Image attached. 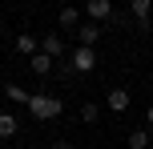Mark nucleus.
I'll return each mask as SVG.
<instances>
[{
	"instance_id": "obj_13",
	"label": "nucleus",
	"mask_w": 153,
	"mask_h": 149,
	"mask_svg": "<svg viewBox=\"0 0 153 149\" xmlns=\"http://www.w3.org/2000/svg\"><path fill=\"white\" fill-rule=\"evenodd\" d=\"M97 117H101V105H97V101H85V105H81V121H85V125H93Z\"/></svg>"
},
{
	"instance_id": "obj_2",
	"label": "nucleus",
	"mask_w": 153,
	"mask_h": 149,
	"mask_svg": "<svg viewBox=\"0 0 153 149\" xmlns=\"http://www.w3.org/2000/svg\"><path fill=\"white\" fill-rule=\"evenodd\" d=\"M69 69H73V73H93V69H97V53L76 44V48H73V64H69Z\"/></svg>"
},
{
	"instance_id": "obj_15",
	"label": "nucleus",
	"mask_w": 153,
	"mask_h": 149,
	"mask_svg": "<svg viewBox=\"0 0 153 149\" xmlns=\"http://www.w3.org/2000/svg\"><path fill=\"white\" fill-rule=\"evenodd\" d=\"M53 149H73V141H53Z\"/></svg>"
},
{
	"instance_id": "obj_12",
	"label": "nucleus",
	"mask_w": 153,
	"mask_h": 149,
	"mask_svg": "<svg viewBox=\"0 0 153 149\" xmlns=\"http://www.w3.org/2000/svg\"><path fill=\"white\" fill-rule=\"evenodd\" d=\"M129 12L137 16L141 24H149V12H153V4H149V0H133V4H129Z\"/></svg>"
},
{
	"instance_id": "obj_4",
	"label": "nucleus",
	"mask_w": 153,
	"mask_h": 149,
	"mask_svg": "<svg viewBox=\"0 0 153 149\" xmlns=\"http://www.w3.org/2000/svg\"><path fill=\"white\" fill-rule=\"evenodd\" d=\"M85 16H89L93 24H97V20H109V16H113V4H109V0H89Z\"/></svg>"
},
{
	"instance_id": "obj_10",
	"label": "nucleus",
	"mask_w": 153,
	"mask_h": 149,
	"mask_svg": "<svg viewBox=\"0 0 153 149\" xmlns=\"http://www.w3.org/2000/svg\"><path fill=\"white\" fill-rule=\"evenodd\" d=\"M16 129H20V121H16L12 113H0V141H8V137H16Z\"/></svg>"
},
{
	"instance_id": "obj_7",
	"label": "nucleus",
	"mask_w": 153,
	"mask_h": 149,
	"mask_svg": "<svg viewBox=\"0 0 153 149\" xmlns=\"http://www.w3.org/2000/svg\"><path fill=\"white\" fill-rule=\"evenodd\" d=\"M16 53L36 56V53H40V40H36V36H28V32H20V36H16Z\"/></svg>"
},
{
	"instance_id": "obj_17",
	"label": "nucleus",
	"mask_w": 153,
	"mask_h": 149,
	"mask_svg": "<svg viewBox=\"0 0 153 149\" xmlns=\"http://www.w3.org/2000/svg\"><path fill=\"white\" fill-rule=\"evenodd\" d=\"M149 149H153V145H149Z\"/></svg>"
},
{
	"instance_id": "obj_9",
	"label": "nucleus",
	"mask_w": 153,
	"mask_h": 149,
	"mask_svg": "<svg viewBox=\"0 0 153 149\" xmlns=\"http://www.w3.org/2000/svg\"><path fill=\"white\" fill-rule=\"evenodd\" d=\"M53 64H56V61H48L45 53H36V56H28V69L36 73V77H48V73H53Z\"/></svg>"
},
{
	"instance_id": "obj_11",
	"label": "nucleus",
	"mask_w": 153,
	"mask_h": 149,
	"mask_svg": "<svg viewBox=\"0 0 153 149\" xmlns=\"http://www.w3.org/2000/svg\"><path fill=\"white\" fill-rule=\"evenodd\" d=\"M56 20H61V28H81V12H76V8H61V16H56Z\"/></svg>"
},
{
	"instance_id": "obj_8",
	"label": "nucleus",
	"mask_w": 153,
	"mask_h": 149,
	"mask_svg": "<svg viewBox=\"0 0 153 149\" xmlns=\"http://www.w3.org/2000/svg\"><path fill=\"white\" fill-rule=\"evenodd\" d=\"M4 97H8L12 105H24V109H28V101H32V93H24V89H20V85H12V81L4 85Z\"/></svg>"
},
{
	"instance_id": "obj_16",
	"label": "nucleus",
	"mask_w": 153,
	"mask_h": 149,
	"mask_svg": "<svg viewBox=\"0 0 153 149\" xmlns=\"http://www.w3.org/2000/svg\"><path fill=\"white\" fill-rule=\"evenodd\" d=\"M145 121H149V129H153V101H149V109H145Z\"/></svg>"
},
{
	"instance_id": "obj_6",
	"label": "nucleus",
	"mask_w": 153,
	"mask_h": 149,
	"mask_svg": "<svg viewBox=\"0 0 153 149\" xmlns=\"http://www.w3.org/2000/svg\"><path fill=\"white\" fill-rule=\"evenodd\" d=\"M97 36H101V28H97L93 20H85L81 28H76V40H81V48H93V44H97Z\"/></svg>"
},
{
	"instance_id": "obj_1",
	"label": "nucleus",
	"mask_w": 153,
	"mask_h": 149,
	"mask_svg": "<svg viewBox=\"0 0 153 149\" xmlns=\"http://www.w3.org/2000/svg\"><path fill=\"white\" fill-rule=\"evenodd\" d=\"M28 113H32L36 121H53V117H61V113H65V101H61V97H53V93H32Z\"/></svg>"
},
{
	"instance_id": "obj_5",
	"label": "nucleus",
	"mask_w": 153,
	"mask_h": 149,
	"mask_svg": "<svg viewBox=\"0 0 153 149\" xmlns=\"http://www.w3.org/2000/svg\"><path fill=\"white\" fill-rule=\"evenodd\" d=\"M105 105H109V109H113V113H125V109H129V105H133V97H129V89H113Z\"/></svg>"
},
{
	"instance_id": "obj_14",
	"label": "nucleus",
	"mask_w": 153,
	"mask_h": 149,
	"mask_svg": "<svg viewBox=\"0 0 153 149\" xmlns=\"http://www.w3.org/2000/svg\"><path fill=\"white\" fill-rule=\"evenodd\" d=\"M129 149H149V129H133L129 133Z\"/></svg>"
},
{
	"instance_id": "obj_3",
	"label": "nucleus",
	"mask_w": 153,
	"mask_h": 149,
	"mask_svg": "<svg viewBox=\"0 0 153 149\" xmlns=\"http://www.w3.org/2000/svg\"><path fill=\"white\" fill-rule=\"evenodd\" d=\"M40 53H45L48 61H61V56H65V40H61V32H48V36L40 40Z\"/></svg>"
}]
</instances>
